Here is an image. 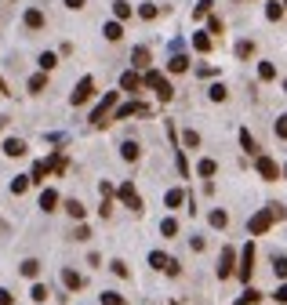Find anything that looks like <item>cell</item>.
Listing matches in <instances>:
<instances>
[{"label": "cell", "mask_w": 287, "mask_h": 305, "mask_svg": "<svg viewBox=\"0 0 287 305\" xmlns=\"http://www.w3.org/2000/svg\"><path fill=\"white\" fill-rule=\"evenodd\" d=\"M4 152H8V157H26V142L22 138H8L4 142Z\"/></svg>", "instance_id": "cell-15"}, {"label": "cell", "mask_w": 287, "mask_h": 305, "mask_svg": "<svg viewBox=\"0 0 287 305\" xmlns=\"http://www.w3.org/2000/svg\"><path fill=\"white\" fill-rule=\"evenodd\" d=\"M62 283L69 287V291H77V287H84V276H80V272H73V269H62Z\"/></svg>", "instance_id": "cell-14"}, {"label": "cell", "mask_w": 287, "mask_h": 305, "mask_svg": "<svg viewBox=\"0 0 287 305\" xmlns=\"http://www.w3.org/2000/svg\"><path fill=\"white\" fill-rule=\"evenodd\" d=\"M254 301H258V291H254V287H247V291L236 298V305H254Z\"/></svg>", "instance_id": "cell-32"}, {"label": "cell", "mask_w": 287, "mask_h": 305, "mask_svg": "<svg viewBox=\"0 0 287 305\" xmlns=\"http://www.w3.org/2000/svg\"><path fill=\"white\" fill-rule=\"evenodd\" d=\"M138 15H142L146 22H153V19H157V4H142V8H138Z\"/></svg>", "instance_id": "cell-39"}, {"label": "cell", "mask_w": 287, "mask_h": 305, "mask_svg": "<svg viewBox=\"0 0 287 305\" xmlns=\"http://www.w3.org/2000/svg\"><path fill=\"white\" fill-rule=\"evenodd\" d=\"M19 269H22V276H29V280H37V276H40V262H37V258H26Z\"/></svg>", "instance_id": "cell-16"}, {"label": "cell", "mask_w": 287, "mask_h": 305, "mask_svg": "<svg viewBox=\"0 0 287 305\" xmlns=\"http://www.w3.org/2000/svg\"><path fill=\"white\" fill-rule=\"evenodd\" d=\"M26 189H29V178H26V175H19V178H11V193H15V196H22Z\"/></svg>", "instance_id": "cell-26"}, {"label": "cell", "mask_w": 287, "mask_h": 305, "mask_svg": "<svg viewBox=\"0 0 287 305\" xmlns=\"http://www.w3.org/2000/svg\"><path fill=\"white\" fill-rule=\"evenodd\" d=\"M160 233H164V236H175V233H178V222H175V218H164V222H160Z\"/></svg>", "instance_id": "cell-34"}, {"label": "cell", "mask_w": 287, "mask_h": 305, "mask_svg": "<svg viewBox=\"0 0 287 305\" xmlns=\"http://www.w3.org/2000/svg\"><path fill=\"white\" fill-rule=\"evenodd\" d=\"M168 69H171V73H186V69H189V58H186V55H171Z\"/></svg>", "instance_id": "cell-19"}, {"label": "cell", "mask_w": 287, "mask_h": 305, "mask_svg": "<svg viewBox=\"0 0 287 305\" xmlns=\"http://www.w3.org/2000/svg\"><path fill=\"white\" fill-rule=\"evenodd\" d=\"M269 225H273V211H269V207H262L258 215H254V218L247 222V233H251V236H262V233H269Z\"/></svg>", "instance_id": "cell-3"}, {"label": "cell", "mask_w": 287, "mask_h": 305, "mask_svg": "<svg viewBox=\"0 0 287 305\" xmlns=\"http://www.w3.org/2000/svg\"><path fill=\"white\" fill-rule=\"evenodd\" d=\"M236 55H240V58H251V55H254V44H251V40H240V44H236Z\"/></svg>", "instance_id": "cell-33"}, {"label": "cell", "mask_w": 287, "mask_h": 305, "mask_svg": "<svg viewBox=\"0 0 287 305\" xmlns=\"http://www.w3.org/2000/svg\"><path fill=\"white\" fill-rule=\"evenodd\" d=\"M131 113H149V105H142V102H127V105H120V109L113 113V120H127Z\"/></svg>", "instance_id": "cell-9"}, {"label": "cell", "mask_w": 287, "mask_h": 305, "mask_svg": "<svg viewBox=\"0 0 287 305\" xmlns=\"http://www.w3.org/2000/svg\"><path fill=\"white\" fill-rule=\"evenodd\" d=\"M55 204H58V193H55V189H44V193H40V207H44V211H55Z\"/></svg>", "instance_id": "cell-18"}, {"label": "cell", "mask_w": 287, "mask_h": 305, "mask_svg": "<svg viewBox=\"0 0 287 305\" xmlns=\"http://www.w3.org/2000/svg\"><path fill=\"white\" fill-rule=\"evenodd\" d=\"M142 84H146L149 91H157V95H160V102H171V98H175V87H171V80H168L164 73H157V69H149Z\"/></svg>", "instance_id": "cell-1"}, {"label": "cell", "mask_w": 287, "mask_h": 305, "mask_svg": "<svg viewBox=\"0 0 287 305\" xmlns=\"http://www.w3.org/2000/svg\"><path fill=\"white\" fill-rule=\"evenodd\" d=\"M102 33H105V40H109V44H116L120 37H124V29H120V22H105Z\"/></svg>", "instance_id": "cell-17"}, {"label": "cell", "mask_w": 287, "mask_h": 305, "mask_svg": "<svg viewBox=\"0 0 287 305\" xmlns=\"http://www.w3.org/2000/svg\"><path fill=\"white\" fill-rule=\"evenodd\" d=\"M29 298H33V301H48V287H44V283H33V291H29Z\"/></svg>", "instance_id": "cell-35"}, {"label": "cell", "mask_w": 287, "mask_h": 305, "mask_svg": "<svg viewBox=\"0 0 287 305\" xmlns=\"http://www.w3.org/2000/svg\"><path fill=\"white\" fill-rule=\"evenodd\" d=\"M95 95V80H91V76H84V80L77 84V87H73V95H69V102L73 105H84L87 98H91Z\"/></svg>", "instance_id": "cell-5"}, {"label": "cell", "mask_w": 287, "mask_h": 305, "mask_svg": "<svg viewBox=\"0 0 287 305\" xmlns=\"http://www.w3.org/2000/svg\"><path fill=\"white\" fill-rule=\"evenodd\" d=\"M196 171H200L204 178H211V175L218 171V164H215V160H200V164H196Z\"/></svg>", "instance_id": "cell-27"}, {"label": "cell", "mask_w": 287, "mask_h": 305, "mask_svg": "<svg viewBox=\"0 0 287 305\" xmlns=\"http://www.w3.org/2000/svg\"><path fill=\"white\" fill-rule=\"evenodd\" d=\"M149 265H153V269H164V265H168V254L153 251V254H149Z\"/></svg>", "instance_id": "cell-38"}, {"label": "cell", "mask_w": 287, "mask_h": 305, "mask_svg": "<svg viewBox=\"0 0 287 305\" xmlns=\"http://www.w3.org/2000/svg\"><path fill=\"white\" fill-rule=\"evenodd\" d=\"M120 87H124V91H131V95H134V91H138V87H142V76L127 69L124 76H120Z\"/></svg>", "instance_id": "cell-11"}, {"label": "cell", "mask_w": 287, "mask_h": 305, "mask_svg": "<svg viewBox=\"0 0 287 305\" xmlns=\"http://www.w3.org/2000/svg\"><path fill=\"white\" fill-rule=\"evenodd\" d=\"M66 8H69V11H80V8H84V0H66Z\"/></svg>", "instance_id": "cell-50"}, {"label": "cell", "mask_w": 287, "mask_h": 305, "mask_svg": "<svg viewBox=\"0 0 287 305\" xmlns=\"http://www.w3.org/2000/svg\"><path fill=\"white\" fill-rule=\"evenodd\" d=\"M113 193L120 196V204H124V207H131V211H142V196H138V189H134L131 182H124V186H120V189H113Z\"/></svg>", "instance_id": "cell-4"}, {"label": "cell", "mask_w": 287, "mask_h": 305, "mask_svg": "<svg viewBox=\"0 0 287 305\" xmlns=\"http://www.w3.org/2000/svg\"><path fill=\"white\" fill-rule=\"evenodd\" d=\"M251 272H254V247H251V243H247V247H244V254H240V280H251Z\"/></svg>", "instance_id": "cell-7"}, {"label": "cell", "mask_w": 287, "mask_h": 305, "mask_svg": "<svg viewBox=\"0 0 287 305\" xmlns=\"http://www.w3.org/2000/svg\"><path fill=\"white\" fill-rule=\"evenodd\" d=\"M258 76H262V80H276V66L273 62H262L258 66Z\"/></svg>", "instance_id": "cell-30"}, {"label": "cell", "mask_w": 287, "mask_h": 305, "mask_svg": "<svg viewBox=\"0 0 287 305\" xmlns=\"http://www.w3.org/2000/svg\"><path fill=\"white\" fill-rule=\"evenodd\" d=\"M131 58H134L131 66H138V69H146V66H149V48H134V55H131Z\"/></svg>", "instance_id": "cell-24"}, {"label": "cell", "mask_w": 287, "mask_h": 305, "mask_svg": "<svg viewBox=\"0 0 287 305\" xmlns=\"http://www.w3.org/2000/svg\"><path fill=\"white\" fill-rule=\"evenodd\" d=\"M29 91H33V95H40V91H48V76H44V73L29 76Z\"/></svg>", "instance_id": "cell-20"}, {"label": "cell", "mask_w": 287, "mask_h": 305, "mask_svg": "<svg viewBox=\"0 0 287 305\" xmlns=\"http://www.w3.org/2000/svg\"><path fill=\"white\" fill-rule=\"evenodd\" d=\"M113 272H116V276H131V269L124 262H113Z\"/></svg>", "instance_id": "cell-48"}, {"label": "cell", "mask_w": 287, "mask_h": 305, "mask_svg": "<svg viewBox=\"0 0 287 305\" xmlns=\"http://www.w3.org/2000/svg\"><path fill=\"white\" fill-rule=\"evenodd\" d=\"M287 116H276V138H287V124H283Z\"/></svg>", "instance_id": "cell-46"}, {"label": "cell", "mask_w": 287, "mask_h": 305, "mask_svg": "<svg viewBox=\"0 0 287 305\" xmlns=\"http://www.w3.org/2000/svg\"><path fill=\"white\" fill-rule=\"evenodd\" d=\"M283 269H287V262H283V254H280V258H273V272H276V276H283Z\"/></svg>", "instance_id": "cell-47"}, {"label": "cell", "mask_w": 287, "mask_h": 305, "mask_svg": "<svg viewBox=\"0 0 287 305\" xmlns=\"http://www.w3.org/2000/svg\"><path fill=\"white\" fill-rule=\"evenodd\" d=\"M120 157H124V160H131V164H134V160L142 157V145H138V142H124V145H120Z\"/></svg>", "instance_id": "cell-13"}, {"label": "cell", "mask_w": 287, "mask_h": 305, "mask_svg": "<svg viewBox=\"0 0 287 305\" xmlns=\"http://www.w3.org/2000/svg\"><path fill=\"white\" fill-rule=\"evenodd\" d=\"M265 15H269L273 22H280V19H283V4H276V0H273V4L265 8Z\"/></svg>", "instance_id": "cell-36"}, {"label": "cell", "mask_w": 287, "mask_h": 305, "mask_svg": "<svg viewBox=\"0 0 287 305\" xmlns=\"http://www.w3.org/2000/svg\"><path fill=\"white\" fill-rule=\"evenodd\" d=\"M0 305H15V294L8 291V287H0Z\"/></svg>", "instance_id": "cell-45"}, {"label": "cell", "mask_w": 287, "mask_h": 305, "mask_svg": "<svg viewBox=\"0 0 287 305\" xmlns=\"http://www.w3.org/2000/svg\"><path fill=\"white\" fill-rule=\"evenodd\" d=\"M102 305H124V298L116 291H102Z\"/></svg>", "instance_id": "cell-37"}, {"label": "cell", "mask_w": 287, "mask_h": 305, "mask_svg": "<svg viewBox=\"0 0 287 305\" xmlns=\"http://www.w3.org/2000/svg\"><path fill=\"white\" fill-rule=\"evenodd\" d=\"M233 262H236V251L225 247V251H222V265H218V280H229V276H233Z\"/></svg>", "instance_id": "cell-8"}, {"label": "cell", "mask_w": 287, "mask_h": 305, "mask_svg": "<svg viewBox=\"0 0 287 305\" xmlns=\"http://www.w3.org/2000/svg\"><path fill=\"white\" fill-rule=\"evenodd\" d=\"M73 240H91V229H87V225H77V233H73Z\"/></svg>", "instance_id": "cell-44"}, {"label": "cell", "mask_w": 287, "mask_h": 305, "mask_svg": "<svg viewBox=\"0 0 287 305\" xmlns=\"http://www.w3.org/2000/svg\"><path fill=\"white\" fill-rule=\"evenodd\" d=\"M44 22H48V19H44L40 8H29V11H26V26H29V29H44Z\"/></svg>", "instance_id": "cell-12"}, {"label": "cell", "mask_w": 287, "mask_h": 305, "mask_svg": "<svg viewBox=\"0 0 287 305\" xmlns=\"http://www.w3.org/2000/svg\"><path fill=\"white\" fill-rule=\"evenodd\" d=\"M55 66H58V55H51V51H44V55H40V69L48 73V69H55Z\"/></svg>", "instance_id": "cell-28"}, {"label": "cell", "mask_w": 287, "mask_h": 305, "mask_svg": "<svg viewBox=\"0 0 287 305\" xmlns=\"http://www.w3.org/2000/svg\"><path fill=\"white\" fill-rule=\"evenodd\" d=\"M240 145H244L247 152H258V142H254V134L244 127V131H240Z\"/></svg>", "instance_id": "cell-23"}, {"label": "cell", "mask_w": 287, "mask_h": 305, "mask_svg": "<svg viewBox=\"0 0 287 305\" xmlns=\"http://www.w3.org/2000/svg\"><path fill=\"white\" fill-rule=\"evenodd\" d=\"M211 225H215V229H225V225H229V215H225V211H211Z\"/></svg>", "instance_id": "cell-29"}, {"label": "cell", "mask_w": 287, "mask_h": 305, "mask_svg": "<svg viewBox=\"0 0 287 305\" xmlns=\"http://www.w3.org/2000/svg\"><path fill=\"white\" fill-rule=\"evenodd\" d=\"M258 175H262L265 182H276V178H280V164H276L273 157H258Z\"/></svg>", "instance_id": "cell-6"}, {"label": "cell", "mask_w": 287, "mask_h": 305, "mask_svg": "<svg viewBox=\"0 0 287 305\" xmlns=\"http://www.w3.org/2000/svg\"><path fill=\"white\" fill-rule=\"evenodd\" d=\"M193 48L196 51H211V37L207 33H193Z\"/></svg>", "instance_id": "cell-25"}, {"label": "cell", "mask_w": 287, "mask_h": 305, "mask_svg": "<svg viewBox=\"0 0 287 305\" xmlns=\"http://www.w3.org/2000/svg\"><path fill=\"white\" fill-rule=\"evenodd\" d=\"M113 15H116V22L131 19V4H127V0H116V4H113Z\"/></svg>", "instance_id": "cell-21"}, {"label": "cell", "mask_w": 287, "mask_h": 305, "mask_svg": "<svg viewBox=\"0 0 287 305\" xmlns=\"http://www.w3.org/2000/svg\"><path fill=\"white\" fill-rule=\"evenodd\" d=\"M66 211H69V218H77V222L84 218V204H80V200H69V204H66Z\"/></svg>", "instance_id": "cell-31"}, {"label": "cell", "mask_w": 287, "mask_h": 305, "mask_svg": "<svg viewBox=\"0 0 287 305\" xmlns=\"http://www.w3.org/2000/svg\"><path fill=\"white\" fill-rule=\"evenodd\" d=\"M207 26H211V33H215V37H222V29H225V22L218 19V15H211V22H207Z\"/></svg>", "instance_id": "cell-40"}, {"label": "cell", "mask_w": 287, "mask_h": 305, "mask_svg": "<svg viewBox=\"0 0 287 305\" xmlns=\"http://www.w3.org/2000/svg\"><path fill=\"white\" fill-rule=\"evenodd\" d=\"M116 91H105V95H102V102H98V109L91 113V124L95 127H105V124H109V109H113V105H116Z\"/></svg>", "instance_id": "cell-2"}, {"label": "cell", "mask_w": 287, "mask_h": 305, "mask_svg": "<svg viewBox=\"0 0 287 305\" xmlns=\"http://www.w3.org/2000/svg\"><path fill=\"white\" fill-rule=\"evenodd\" d=\"M207 95H211V102H225V87H222V84H215V87L207 91Z\"/></svg>", "instance_id": "cell-41"}, {"label": "cell", "mask_w": 287, "mask_h": 305, "mask_svg": "<svg viewBox=\"0 0 287 305\" xmlns=\"http://www.w3.org/2000/svg\"><path fill=\"white\" fill-rule=\"evenodd\" d=\"M51 175V160H37L33 164V175H29V182H37V186H44V178Z\"/></svg>", "instance_id": "cell-10"}, {"label": "cell", "mask_w": 287, "mask_h": 305, "mask_svg": "<svg viewBox=\"0 0 287 305\" xmlns=\"http://www.w3.org/2000/svg\"><path fill=\"white\" fill-rule=\"evenodd\" d=\"M182 200H186V193H182V189H171L168 196H164V204H168L171 211H175V207H182Z\"/></svg>", "instance_id": "cell-22"}, {"label": "cell", "mask_w": 287, "mask_h": 305, "mask_svg": "<svg viewBox=\"0 0 287 305\" xmlns=\"http://www.w3.org/2000/svg\"><path fill=\"white\" fill-rule=\"evenodd\" d=\"M211 11V0H200V4H196V19H200V15H207Z\"/></svg>", "instance_id": "cell-49"}, {"label": "cell", "mask_w": 287, "mask_h": 305, "mask_svg": "<svg viewBox=\"0 0 287 305\" xmlns=\"http://www.w3.org/2000/svg\"><path fill=\"white\" fill-rule=\"evenodd\" d=\"M98 196H102V200H109V196H113V186H109V182H98Z\"/></svg>", "instance_id": "cell-43"}, {"label": "cell", "mask_w": 287, "mask_h": 305, "mask_svg": "<svg viewBox=\"0 0 287 305\" xmlns=\"http://www.w3.org/2000/svg\"><path fill=\"white\" fill-rule=\"evenodd\" d=\"M182 142H186V145H200V134L186 127V131H182Z\"/></svg>", "instance_id": "cell-42"}]
</instances>
